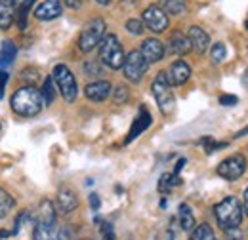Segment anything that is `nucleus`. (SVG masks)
<instances>
[{"label":"nucleus","mask_w":248,"mask_h":240,"mask_svg":"<svg viewBox=\"0 0 248 240\" xmlns=\"http://www.w3.org/2000/svg\"><path fill=\"white\" fill-rule=\"evenodd\" d=\"M10 105L16 115L29 119V117H36L42 111L44 99H42V93L34 86H23L12 95Z\"/></svg>","instance_id":"nucleus-1"},{"label":"nucleus","mask_w":248,"mask_h":240,"mask_svg":"<svg viewBox=\"0 0 248 240\" xmlns=\"http://www.w3.org/2000/svg\"><path fill=\"white\" fill-rule=\"evenodd\" d=\"M214 215H216L217 225L225 231V229H233V227H241L243 223V206L235 196H225L221 202H217L214 206Z\"/></svg>","instance_id":"nucleus-2"},{"label":"nucleus","mask_w":248,"mask_h":240,"mask_svg":"<svg viewBox=\"0 0 248 240\" xmlns=\"http://www.w3.org/2000/svg\"><path fill=\"white\" fill-rule=\"evenodd\" d=\"M97 46H99V61L103 65H107L113 71L123 69L124 50L115 34H103V38H101V42Z\"/></svg>","instance_id":"nucleus-3"},{"label":"nucleus","mask_w":248,"mask_h":240,"mask_svg":"<svg viewBox=\"0 0 248 240\" xmlns=\"http://www.w3.org/2000/svg\"><path fill=\"white\" fill-rule=\"evenodd\" d=\"M151 91L155 95L156 105L160 109L162 115H172L174 107H176V99H174V93H172V86L166 78V73H158L151 84Z\"/></svg>","instance_id":"nucleus-4"},{"label":"nucleus","mask_w":248,"mask_h":240,"mask_svg":"<svg viewBox=\"0 0 248 240\" xmlns=\"http://www.w3.org/2000/svg\"><path fill=\"white\" fill-rule=\"evenodd\" d=\"M52 78H54V82L58 84V88L62 91L63 99L65 101H69V103H73L75 99H77V95H78V86H77V80H75V75L69 71V67L67 65H56L54 67V75H52Z\"/></svg>","instance_id":"nucleus-5"},{"label":"nucleus","mask_w":248,"mask_h":240,"mask_svg":"<svg viewBox=\"0 0 248 240\" xmlns=\"http://www.w3.org/2000/svg\"><path fill=\"white\" fill-rule=\"evenodd\" d=\"M103 34H105V21L103 19L97 17V19H92L90 23H86L82 32H80V36H78V48H80V52H84V54L92 52L93 48L101 42Z\"/></svg>","instance_id":"nucleus-6"},{"label":"nucleus","mask_w":248,"mask_h":240,"mask_svg":"<svg viewBox=\"0 0 248 240\" xmlns=\"http://www.w3.org/2000/svg\"><path fill=\"white\" fill-rule=\"evenodd\" d=\"M147 69H149V63L145 61L140 50H134L128 56H124L123 73L130 82H140L143 78V75L147 73Z\"/></svg>","instance_id":"nucleus-7"},{"label":"nucleus","mask_w":248,"mask_h":240,"mask_svg":"<svg viewBox=\"0 0 248 240\" xmlns=\"http://www.w3.org/2000/svg\"><path fill=\"white\" fill-rule=\"evenodd\" d=\"M245 172H247V160L243 154H233L223 162H219L217 166V176L227 181H237L239 178H243Z\"/></svg>","instance_id":"nucleus-8"},{"label":"nucleus","mask_w":248,"mask_h":240,"mask_svg":"<svg viewBox=\"0 0 248 240\" xmlns=\"http://www.w3.org/2000/svg\"><path fill=\"white\" fill-rule=\"evenodd\" d=\"M141 21H143V25L147 29L153 30V32H164L168 29V23H170L166 12L162 8H158V6H149L143 12V19Z\"/></svg>","instance_id":"nucleus-9"},{"label":"nucleus","mask_w":248,"mask_h":240,"mask_svg":"<svg viewBox=\"0 0 248 240\" xmlns=\"http://www.w3.org/2000/svg\"><path fill=\"white\" fill-rule=\"evenodd\" d=\"M191 76V67L186 61H174L166 73V78L170 82V86H184Z\"/></svg>","instance_id":"nucleus-10"},{"label":"nucleus","mask_w":248,"mask_h":240,"mask_svg":"<svg viewBox=\"0 0 248 240\" xmlns=\"http://www.w3.org/2000/svg\"><path fill=\"white\" fill-rule=\"evenodd\" d=\"M63 12L62 0H44L36 10H34V17L40 21H52L56 17H60Z\"/></svg>","instance_id":"nucleus-11"},{"label":"nucleus","mask_w":248,"mask_h":240,"mask_svg":"<svg viewBox=\"0 0 248 240\" xmlns=\"http://www.w3.org/2000/svg\"><path fill=\"white\" fill-rule=\"evenodd\" d=\"M151 113L145 109V107H140V115L136 117L134 120V124H132V128H130V132H128V135H126V143H132L138 135H141L149 126H151Z\"/></svg>","instance_id":"nucleus-12"},{"label":"nucleus","mask_w":248,"mask_h":240,"mask_svg":"<svg viewBox=\"0 0 248 240\" xmlns=\"http://www.w3.org/2000/svg\"><path fill=\"white\" fill-rule=\"evenodd\" d=\"M141 56L145 58V61L151 65V63H156V61H160L164 58V46H162V42L160 40H156V38H147V40H143V44H141Z\"/></svg>","instance_id":"nucleus-13"},{"label":"nucleus","mask_w":248,"mask_h":240,"mask_svg":"<svg viewBox=\"0 0 248 240\" xmlns=\"http://www.w3.org/2000/svg\"><path fill=\"white\" fill-rule=\"evenodd\" d=\"M187 38H189V42H191V48H193L197 54H204L206 48L210 46V36L206 34V30H202L201 27H197V25H193V27L189 29Z\"/></svg>","instance_id":"nucleus-14"},{"label":"nucleus","mask_w":248,"mask_h":240,"mask_svg":"<svg viewBox=\"0 0 248 240\" xmlns=\"http://www.w3.org/2000/svg\"><path fill=\"white\" fill-rule=\"evenodd\" d=\"M84 93L90 101H95V103H101L105 101L109 95H111V84L107 80H97V82H92L84 88Z\"/></svg>","instance_id":"nucleus-15"},{"label":"nucleus","mask_w":248,"mask_h":240,"mask_svg":"<svg viewBox=\"0 0 248 240\" xmlns=\"http://www.w3.org/2000/svg\"><path fill=\"white\" fill-rule=\"evenodd\" d=\"M56 202H58V208H60L62 213H71L73 210H77V206H78L77 193L73 189H69V187H62L60 189Z\"/></svg>","instance_id":"nucleus-16"},{"label":"nucleus","mask_w":248,"mask_h":240,"mask_svg":"<svg viewBox=\"0 0 248 240\" xmlns=\"http://www.w3.org/2000/svg\"><path fill=\"white\" fill-rule=\"evenodd\" d=\"M34 240H58V227L56 221H46V219H38L34 225Z\"/></svg>","instance_id":"nucleus-17"},{"label":"nucleus","mask_w":248,"mask_h":240,"mask_svg":"<svg viewBox=\"0 0 248 240\" xmlns=\"http://www.w3.org/2000/svg\"><path fill=\"white\" fill-rule=\"evenodd\" d=\"M16 21V4L14 0H0V29L8 30Z\"/></svg>","instance_id":"nucleus-18"},{"label":"nucleus","mask_w":248,"mask_h":240,"mask_svg":"<svg viewBox=\"0 0 248 240\" xmlns=\"http://www.w3.org/2000/svg\"><path fill=\"white\" fill-rule=\"evenodd\" d=\"M191 50V42L184 32L176 30L172 36H170V52L176 54V56H186L187 52Z\"/></svg>","instance_id":"nucleus-19"},{"label":"nucleus","mask_w":248,"mask_h":240,"mask_svg":"<svg viewBox=\"0 0 248 240\" xmlns=\"http://www.w3.org/2000/svg\"><path fill=\"white\" fill-rule=\"evenodd\" d=\"M178 221H180V227L182 231H193L195 229V215L189 204H182L178 208Z\"/></svg>","instance_id":"nucleus-20"},{"label":"nucleus","mask_w":248,"mask_h":240,"mask_svg":"<svg viewBox=\"0 0 248 240\" xmlns=\"http://www.w3.org/2000/svg\"><path fill=\"white\" fill-rule=\"evenodd\" d=\"M17 56V48L14 42H4L2 50H0V71H4V67H8Z\"/></svg>","instance_id":"nucleus-21"},{"label":"nucleus","mask_w":248,"mask_h":240,"mask_svg":"<svg viewBox=\"0 0 248 240\" xmlns=\"http://www.w3.org/2000/svg\"><path fill=\"white\" fill-rule=\"evenodd\" d=\"M162 10L170 15H182L186 12V0H160Z\"/></svg>","instance_id":"nucleus-22"},{"label":"nucleus","mask_w":248,"mask_h":240,"mask_svg":"<svg viewBox=\"0 0 248 240\" xmlns=\"http://www.w3.org/2000/svg\"><path fill=\"white\" fill-rule=\"evenodd\" d=\"M189 240H217V239H216V235H214V231H212V227L206 225V223H202V225H199L197 229H193Z\"/></svg>","instance_id":"nucleus-23"},{"label":"nucleus","mask_w":248,"mask_h":240,"mask_svg":"<svg viewBox=\"0 0 248 240\" xmlns=\"http://www.w3.org/2000/svg\"><path fill=\"white\" fill-rule=\"evenodd\" d=\"M182 180H180V176L178 174H162L160 176V180H158V191L160 193H168L172 187H176V185H180Z\"/></svg>","instance_id":"nucleus-24"},{"label":"nucleus","mask_w":248,"mask_h":240,"mask_svg":"<svg viewBox=\"0 0 248 240\" xmlns=\"http://www.w3.org/2000/svg\"><path fill=\"white\" fill-rule=\"evenodd\" d=\"M14 206H16V200L12 198V195L8 191L0 189V219H4L10 211L14 210Z\"/></svg>","instance_id":"nucleus-25"},{"label":"nucleus","mask_w":248,"mask_h":240,"mask_svg":"<svg viewBox=\"0 0 248 240\" xmlns=\"http://www.w3.org/2000/svg\"><path fill=\"white\" fill-rule=\"evenodd\" d=\"M32 4H34V0H25L19 8H17V12H16V17H17V25H19V29L23 30L27 27V14H29V10L32 8Z\"/></svg>","instance_id":"nucleus-26"},{"label":"nucleus","mask_w":248,"mask_h":240,"mask_svg":"<svg viewBox=\"0 0 248 240\" xmlns=\"http://www.w3.org/2000/svg\"><path fill=\"white\" fill-rule=\"evenodd\" d=\"M42 95H44L42 99H44L46 105H52V103H54V99H56V90H54V78H52V76H48V78L44 80Z\"/></svg>","instance_id":"nucleus-27"},{"label":"nucleus","mask_w":248,"mask_h":240,"mask_svg":"<svg viewBox=\"0 0 248 240\" xmlns=\"http://www.w3.org/2000/svg\"><path fill=\"white\" fill-rule=\"evenodd\" d=\"M210 58H212V61H214L216 65H219L221 61L227 58V48H225V44H221V42L214 44V46H212V52H210Z\"/></svg>","instance_id":"nucleus-28"},{"label":"nucleus","mask_w":248,"mask_h":240,"mask_svg":"<svg viewBox=\"0 0 248 240\" xmlns=\"http://www.w3.org/2000/svg\"><path fill=\"white\" fill-rule=\"evenodd\" d=\"M126 29H128V32H132V34H143L145 25L140 19H128L126 21Z\"/></svg>","instance_id":"nucleus-29"},{"label":"nucleus","mask_w":248,"mask_h":240,"mask_svg":"<svg viewBox=\"0 0 248 240\" xmlns=\"http://www.w3.org/2000/svg\"><path fill=\"white\" fill-rule=\"evenodd\" d=\"M202 145H204V150H206L208 154H212V152L217 149L227 147V143H217V141H214V137H204V139H202Z\"/></svg>","instance_id":"nucleus-30"},{"label":"nucleus","mask_w":248,"mask_h":240,"mask_svg":"<svg viewBox=\"0 0 248 240\" xmlns=\"http://www.w3.org/2000/svg\"><path fill=\"white\" fill-rule=\"evenodd\" d=\"M128 88L126 86H117V90H115V93H113V101L117 103V105H123V103H126L128 101Z\"/></svg>","instance_id":"nucleus-31"},{"label":"nucleus","mask_w":248,"mask_h":240,"mask_svg":"<svg viewBox=\"0 0 248 240\" xmlns=\"http://www.w3.org/2000/svg\"><path fill=\"white\" fill-rule=\"evenodd\" d=\"M84 73H88L90 76H99L101 75V67L95 61H86L84 63Z\"/></svg>","instance_id":"nucleus-32"},{"label":"nucleus","mask_w":248,"mask_h":240,"mask_svg":"<svg viewBox=\"0 0 248 240\" xmlns=\"http://www.w3.org/2000/svg\"><path fill=\"white\" fill-rule=\"evenodd\" d=\"M225 237H227V240H243V231L239 227L225 229Z\"/></svg>","instance_id":"nucleus-33"},{"label":"nucleus","mask_w":248,"mask_h":240,"mask_svg":"<svg viewBox=\"0 0 248 240\" xmlns=\"http://www.w3.org/2000/svg\"><path fill=\"white\" fill-rule=\"evenodd\" d=\"M101 235H103V240H115V233H113L111 223H103L101 225Z\"/></svg>","instance_id":"nucleus-34"},{"label":"nucleus","mask_w":248,"mask_h":240,"mask_svg":"<svg viewBox=\"0 0 248 240\" xmlns=\"http://www.w3.org/2000/svg\"><path fill=\"white\" fill-rule=\"evenodd\" d=\"M219 103L223 107H231V105H237L239 103V97L237 95H221L219 97Z\"/></svg>","instance_id":"nucleus-35"},{"label":"nucleus","mask_w":248,"mask_h":240,"mask_svg":"<svg viewBox=\"0 0 248 240\" xmlns=\"http://www.w3.org/2000/svg\"><path fill=\"white\" fill-rule=\"evenodd\" d=\"M6 82H8V73H6V71H0V99L4 97V88H6Z\"/></svg>","instance_id":"nucleus-36"},{"label":"nucleus","mask_w":248,"mask_h":240,"mask_svg":"<svg viewBox=\"0 0 248 240\" xmlns=\"http://www.w3.org/2000/svg\"><path fill=\"white\" fill-rule=\"evenodd\" d=\"M90 206H92L93 211L99 210V206H101V200H99V196H97V195H90Z\"/></svg>","instance_id":"nucleus-37"},{"label":"nucleus","mask_w":248,"mask_h":240,"mask_svg":"<svg viewBox=\"0 0 248 240\" xmlns=\"http://www.w3.org/2000/svg\"><path fill=\"white\" fill-rule=\"evenodd\" d=\"M65 4H67L69 8H73V10H78V8L82 6V0H65Z\"/></svg>","instance_id":"nucleus-38"},{"label":"nucleus","mask_w":248,"mask_h":240,"mask_svg":"<svg viewBox=\"0 0 248 240\" xmlns=\"http://www.w3.org/2000/svg\"><path fill=\"white\" fill-rule=\"evenodd\" d=\"M186 166V158H180L178 160V164H176V168H174V174H178L180 176V172H182V168Z\"/></svg>","instance_id":"nucleus-39"},{"label":"nucleus","mask_w":248,"mask_h":240,"mask_svg":"<svg viewBox=\"0 0 248 240\" xmlns=\"http://www.w3.org/2000/svg\"><path fill=\"white\" fill-rule=\"evenodd\" d=\"M243 210H245V213L248 215V187H247V191H245V198H243Z\"/></svg>","instance_id":"nucleus-40"},{"label":"nucleus","mask_w":248,"mask_h":240,"mask_svg":"<svg viewBox=\"0 0 248 240\" xmlns=\"http://www.w3.org/2000/svg\"><path fill=\"white\" fill-rule=\"evenodd\" d=\"M247 134H248V126L247 128H243L241 132H237V135H235V137H243V135H247Z\"/></svg>","instance_id":"nucleus-41"},{"label":"nucleus","mask_w":248,"mask_h":240,"mask_svg":"<svg viewBox=\"0 0 248 240\" xmlns=\"http://www.w3.org/2000/svg\"><path fill=\"white\" fill-rule=\"evenodd\" d=\"M243 84H245V86L248 88V69L245 71V75H243Z\"/></svg>","instance_id":"nucleus-42"},{"label":"nucleus","mask_w":248,"mask_h":240,"mask_svg":"<svg viewBox=\"0 0 248 240\" xmlns=\"http://www.w3.org/2000/svg\"><path fill=\"white\" fill-rule=\"evenodd\" d=\"M95 2H97V4H101V6H107L111 0H95Z\"/></svg>","instance_id":"nucleus-43"},{"label":"nucleus","mask_w":248,"mask_h":240,"mask_svg":"<svg viewBox=\"0 0 248 240\" xmlns=\"http://www.w3.org/2000/svg\"><path fill=\"white\" fill-rule=\"evenodd\" d=\"M23 2H25V0H14V4H16V10H17V8H19Z\"/></svg>","instance_id":"nucleus-44"},{"label":"nucleus","mask_w":248,"mask_h":240,"mask_svg":"<svg viewBox=\"0 0 248 240\" xmlns=\"http://www.w3.org/2000/svg\"><path fill=\"white\" fill-rule=\"evenodd\" d=\"M247 29H248V21H247Z\"/></svg>","instance_id":"nucleus-45"}]
</instances>
